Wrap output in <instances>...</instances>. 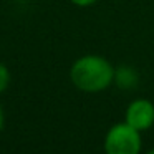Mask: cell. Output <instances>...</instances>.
I'll return each mask as SVG.
<instances>
[{"label": "cell", "mask_w": 154, "mask_h": 154, "mask_svg": "<svg viewBox=\"0 0 154 154\" xmlns=\"http://www.w3.org/2000/svg\"><path fill=\"white\" fill-rule=\"evenodd\" d=\"M116 71L106 58L100 55H85L78 58L70 70V80L78 90L86 93L103 91L113 83Z\"/></svg>", "instance_id": "6da1fadb"}, {"label": "cell", "mask_w": 154, "mask_h": 154, "mask_svg": "<svg viewBox=\"0 0 154 154\" xmlns=\"http://www.w3.org/2000/svg\"><path fill=\"white\" fill-rule=\"evenodd\" d=\"M139 131L124 121L114 124L104 137V152L106 154H139L141 152Z\"/></svg>", "instance_id": "7a4b0ae2"}, {"label": "cell", "mask_w": 154, "mask_h": 154, "mask_svg": "<svg viewBox=\"0 0 154 154\" xmlns=\"http://www.w3.org/2000/svg\"><path fill=\"white\" fill-rule=\"evenodd\" d=\"M124 121L139 133L149 129L154 124V104L149 100H134L128 106Z\"/></svg>", "instance_id": "3957f363"}, {"label": "cell", "mask_w": 154, "mask_h": 154, "mask_svg": "<svg viewBox=\"0 0 154 154\" xmlns=\"http://www.w3.org/2000/svg\"><path fill=\"white\" fill-rule=\"evenodd\" d=\"M10 85V71L4 63H0V93H4Z\"/></svg>", "instance_id": "277c9868"}, {"label": "cell", "mask_w": 154, "mask_h": 154, "mask_svg": "<svg viewBox=\"0 0 154 154\" xmlns=\"http://www.w3.org/2000/svg\"><path fill=\"white\" fill-rule=\"evenodd\" d=\"M71 4H75L76 7H90V5L96 4L98 0H70Z\"/></svg>", "instance_id": "5b68a950"}, {"label": "cell", "mask_w": 154, "mask_h": 154, "mask_svg": "<svg viewBox=\"0 0 154 154\" xmlns=\"http://www.w3.org/2000/svg\"><path fill=\"white\" fill-rule=\"evenodd\" d=\"M4 119H5L4 109H2V106H0V131H2V128H4Z\"/></svg>", "instance_id": "8992f818"}, {"label": "cell", "mask_w": 154, "mask_h": 154, "mask_svg": "<svg viewBox=\"0 0 154 154\" xmlns=\"http://www.w3.org/2000/svg\"><path fill=\"white\" fill-rule=\"evenodd\" d=\"M147 154H154V149H151V151H149V152H147Z\"/></svg>", "instance_id": "52a82bcc"}]
</instances>
